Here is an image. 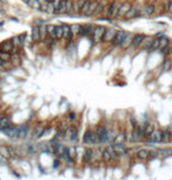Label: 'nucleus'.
I'll return each instance as SVG.
<instances>
[{
	"mask_svg": "<svg viewBox=\"0 0 172 180\" xmlns=\"http://www.w3.org/2000/svg\"><path fill=\"white\" fill-rule=\"evenodd\" d=\"M106 32V27L103 25H97L93 27V33H92V38L96 43H99L103 40V37Z\"/></svg>",
	"mask_w": 172,
	"mask_h": 180,
	"instance_id": "f257e3e1",
	"label": "nucleus"
},
{
	"mask_svg": "<svg viewBox=\"0 0 172 180\" xmlns=\"http://www.w3.org/2000/svg\"><path fill=\"white\" fill-rule=\"evenodd\" d=\"M84 142L85 144H98L99 142V135L97 132H93L91 130H87L84 134Z\"/></svg>",
	"mask_w": 172,
	"mask_h": 180,
	"instance_id": "f03ea898",
	"label": "nucleus"
},
{
	"mask_svg": "<svg viewBox=\"0 0 172 180\" xmlns=\"http://www.w3.org/2000/svg\"><path fill=\"white\" fill-rule=\"evenodd\" d=\"M127 31H123V30H120V31H117L116 35H114V38L112 40V45L113 46H120L122 45V43L124 41L125 37L127 35Z\"/></svg>",
	"mask_w": 172,
	"mask_h": 180,
	"instance_id": "7ed1b4c3",
	"label": "nucleus"
},
{
	"mask_svg": "<svg viewBox=\"0 0 172 180\" xmlns=\"http://www.w3.org/2000/svg\"><path fill=\"white\" fill-rule=\"evenodd\" d=\"M120 4L117 1V0H114V1L110 3L109 5V8H107V12H106V18H109V19L111 20V18H114L116 14H117V11L119 8Z\"/></svg>",
	"mask_w": 172,
	"mask_h": 180,
	"instance_id": "20e7f679",
	"label": "nucleus"
},
{
	"mask_svg": "<svg viewBox=\"0 0 172 180\" xmlns=\"http://www.w3.org/2000/svg\"><path fill=\"white\" fill-rule=\"evenodd\" d=\"M147 137H149V144H158L162 141V131L153 130Z\"/></svg>",
	"mask_w": 172,
	"mask_h": 180,
	"instance_id": "39448f33",
	"label": "nucleus"
},
{
	"mask_svg": "<svg viewBox=\"0 0 172 180\" xmlns=\"http://www.w3.org/2000/svg\"><path fill=\"white\" fill-rule=\"evenodd\" d=\"M131 7H132V6H131V3H129V1H126V3H124V4H120V6H119V8H118L117 14H116L114 18H124V15L127 13V11H129Z\"/></svg>",
	"mask_w": 172,
	"mask_h": 180,
	"instance_id": "423d86ee",
	"label": "nucleus"
},
{
	"mask_svg": "<svg viewBox=\"0 0 172 180\" xmlns=\"http://www.w3.org/2000/svg\"><path fill=\"white\" fill-rule=\"evenodd\" d=\"M144 38H145V34H143V33L133 34L132 43H131V46H130V47H133V48H138V47H140V45H142Z\"/></svg>",
	"mask_w": 172,
	"mask_h": 180,
	"instance_id": "0eeeda50",
	"label": "nucleus"
},
{
	"mask_svg": "<svg viewBox=\"0 0 172 180\" xmlns=\"http://www.w3.org/2000/svg\"><path fill=\"white\" fill-rule=\"evenodd\" d=\"M61 26H63V38H65L68 43H71L72 39H73V33H72V30H71V25L64 24Z\"/></svg>",
	"mask_w": 172,
	"mask_h": 180,
	"instance_id": "6e6552de",
	"label": "nucleus"
},
{
	"mask_svg": "<svg viewBox=\"0 0 172 180\" xmlns=\"http://www.w3.org/2000/svg\"><path fill=\"white\" fill-rule=\"evenodd\" d=\"M14 48H15V46H14L12 39L6 40V41H4L1 45H0V49H1V51H5V52H8V53H13Z\"/></svg>",
	"mask_w": 172,
	"mask_h": 180,
	"instance_id": "1a4fd4ad",
	"label": "nucleus"
},
{
	"mask_svg": "<svg viewBox=\"0 0 172 180\" xmlns=\"http://www.w3.org/2000/svg\"><path fill=\"white\" fill-rule=\"evenodd\" d=\"M139 15H140V12L138 11V8H137V7H131L127 11V13L124 15V19L125 20H131V19H134V18H137V16H139Z\"/></svg>",
	"mask_w": 172,
	"mask_h": 180,
	"instance_id": "9d476101",
	"label": "nucleus"
},
{
	"mask_svg": "<svg viewBox=\"0 0 172 180\" xmlns=\"http://www.w3.org/2000/svg\"><path fill=\"white\" fill-rule=\"evenodd\" d=\"M117 31L113 30V28H106V32L104 34V37H103V40L101 41H104V43H109V41H112L113 38H114V35H116Z\"/></svg>",
	"mask_w": 172,
	"mask_h": 180,
	"instance_id": "9b49d317",
	"label": "nucleus"
},
{
	"mask_svg": "<svg viewBox=\"0 0 172 180\" xmlns=\"http://www.w3.org/2000/svg\"><path fill=\"white\" fill-rule=\"evenodd\" d=\"M99 135V142L100 144H106V142H109L110 141V139H111V132L107 130V128H105L104 131H103L100 134H98Z\"/></svg>",
	"mask_w": 172,
	"mask_h": 180,
	"instance_id": "f8f14e48",
	"label": "nucleus"
},
{
	"mask_svg": "<svg viewBox=\"0 0 172 180\" xmlns=\"http://www.w3.org/2000/svg\"><path fill=\"white\" fill-rule=\"evenodd\" d=\"M32 40L34 43H38L41 40V35H40V27L38 25H34L32 27Z\"/></svg>",
	"mask_w": 172,
	"mask_h": 180,
	"instance_id": "ddd939ff",
	"label": "nucleus"
},
{
	"mask_svg": "<svg viewBox=\"0 0 172 180\" xmlns=\"http://www.w3.org/2000/svg\"><path fill=\"white\" fill-rule=\"evenodd\" d=\"M8 138H18V128L14 127V126H8L7 128L3 131Z\"/></svg>",
	"mask_w": 172,
	"mask_h": 180,
	"instance_id": "4468645a",
	"label": "nucleus"
},
{
	"mask_svg": "<svg viewBox=\"0 0 172 180\" xmlns=\"http://www.w3.org/2000/svg\"><path fill=\"white\" fill-rule=\"evenodd\" d=\"M18 138L20 139H24L27 137L28 134V126L27 125H21V126H18Z\"/></svg>",
	"mask_w": 172,
	"mask_h": 180,
	"instance_id": "2eb2a0df",
	"label": "nucleus"
},
{
	"mask_svg": "<svg viewBox=\"0 0 172 180\" xmlns=\"http://www.w3.org/2000/svg\"><path fill=\"white\" fill-rule=\"evenodd\" d=\"M11 126V118L10 117H0V131H4Z\"/></svg>",
	"mask_w": 172,
	"mask_h": 180,
	"instance_id": "dca6fc26",
	"label": "nucleus"
},
{
	"mask_svg": "<svg viewBox=\"0 0 172 180\" xmlns=\"http://www.w3.org/2000/svg\"><path fill=\"white\" fill-rule=\"evenodd\" d=\"M113 147H114V150H116V152L119 154V155H123V154H126L127 152H129V150H127V147L126 146H124V144H113Z\"/></svg>",
	"mask_w": 172,
	"mask_h": 180,
	"instance_id": "f3484780",
	"label": "nucleus"
},
{
	"mask_svg": "<svg viewBox=\"0 0 172 180\" xmlns=\"http://www.w3.org/2000/svg\"><path fill=\"white\" fill-rule=\"evenodd\" d=\"M132 38H133V34L132 33H127V35L125 37V39H124V41L122 43V45H120V47H123V48H125V49H127L130 46H131V43H132Z\"/></svg>",
	"mask_w": 172,
	"mask_h": 180,
	"instance_id": "a211bd4d",
	"label": "nucleus"
},
{
	"mask_svg": "<svg viewBox=\"0 0 172 180\" xmlns=\"http://www.w3.org/2000/svg\"><path fill=\"white\" fill-rule=\"evenodd\" d=\"M126 140V133L125 132H120L118 133L114 138H113V144L116 145V144H124Z\"/></svg>",
	"mask_w": 172,
	"mask_h": 180,
	"instance_id": "6ab92c4d",
	"label": "nucleus"
},
{
	"mask_svg": "<svg viewBox=\"0 0 172 180\" xmlns=\"http://www.w3.org/2000/svg\"><path fill=\"white\" fill-rule=\"evenodd\" d=\"M98 1H99V0H92V1H91L87 12L85 13L86 16H93V13H94V11H96V7H97V5H98Z\"/></svg>",
	"mask_w": 172,
	"mask_h": 180,
	"instance_id": "aec40b11",
	"label": "nucleus"
},
{
	"mask_svg": "<svg viewBox=\"0 0 172 180\" xmlns=\"http://www.w3.org/2000/svg\"><path fill=\"white\" fill-rule=\"evenodd\" d=\"M105 5H106V1H105V0H100V1H98V5H97V7H96V11H94L93 15H99V14H101L103 11H104V8H105Z\"/></svg>",
	"mask_w": 172,
	"mask_h": 180,
	"instance_id": "412c9836",
	"label": "nucleus"
},
{
	"mask_svg": "<svg viewBox=\"0 0 172 180\" xmlns=\"http://www.w3.org/2000/svg\"><path fill=\"white\" fill-rule=\"evenodd\" d=\"M159 41H160V38H153L150 47H149V52H154V51H157L159 48Z\"/></svg>",
	"mask_w": 172,
	"mask_h": 180,
	"instance_id": "4be33fe9",
	"label": "nucleus"
},
{
	"mask_svg": "<svg viewBox=\"0 0 172 180\" xmlns=\"http://www.w3.org/2000/svg\"><path fill=\"white\" fill-rule=\"evenodd\" d=\"M44 132H45V128L43 127V126H37L36 127V130H34V132H33V139H38L39 137H41V135H44Z\"/></svg>",
	"mask_w": 172,
	"mask_h": 180,
	"instance_id": "5701e85b",
	"label": "nucleus"
},
{
	"mask_svg": "<svg viewBox=\"0 0 172 180\" xmlns=\"http://www.w3.org/2000/svg\"><path fill=\"white\" fill-rule=\"evenodd\" d=\"M170 46V40H169V38L167 37H163L160 38V41H159V51H162L163 48H166V47H169Z\"/></svg>",
	"mask_w": 172,
	"mask_h": 180,
	"instance_id": "b1692460",
	"label": "nucleus"
},
{
	"mask_svg": "<svg viewBox=\"0 0 172 180\" xmlns=\"http://www.w3.org/2000/svg\"><path fill=\"white\" fill-rule=\"evenodd\" d=\"M93 153H94V151L92 148H86L85 150V153H84V161H85V163H90Z\"/></svg>",
	"mask_w": 172,
	"mask_h": 180,
	"instance_id": "393cba45",
	"label": "nucleus"
},
{
	"mask_svg": "<svg viewBox=\"0 0 172 180\" xmlns=\"http://www.w3.org/2000/svg\"><path fill=\"white\" fill-rule=\"evenodd\" d=\"M152 40H153V38L152 37H149V35H145V38H144V40H143V43H142V47L144 48V49H149V47H150V45H151V43H152Z\"/></svg>",
	"mask_w": 172,
	"mask_h": 180,
	"instance_id": "a878e982",
	"label": "nucleus"
},
{
	"mask_svg": "<svg viewBox=\"0 0 172 180\" xmlns=\"http://www.w3.org/2000/svg\"><path fill=\"white\" fill-rule=\"evenodd\" d=\"M171 132H170V130L167 128V130H164V131H162V141H164V142H167V141H170L171 140Z\"/></svg>",
	"mask_w": 172,
	"mask_h": 180,
	"instance_id": "bb28decb",
	"label": "nucleus"
},
{
	"mask_svg": "<svg viewBox=\"0 0 172 180\" xmlns=\"http://www.w3.org/2000/svg\"><path fill=\"white\" fill-rule=\"evenodd\" d=\"M158 154L163 158H166V157L172 155V150L171 148H162V150H158Z\"/></svg>",
	"mask_w": 172,
	"mask_h": 180,
	"instance_id": "cd10ccee",
	"label": "nucleus"
},
{
	"mask_svg": "<svg viewBox=\"0 0 172 180\" xmlns=\"http://www.w3.org/2000/svg\"><path fill=\"white\" fill-rule=\"evenodd\" d=\"M54 38L57 40H60L63 38V26H56V28H54Z\"/></svg>",
	"mask_w": 172,
	"mask_h": 180,
	"instance_id": "c85d7f7f",
	"label": "nucleus"
},
{
	"mask_svg": "<svg viewBox=\"0 0 172 180\" xmlns=\"http://www.w3.org/2000/svg\"><path fill=\"white\" fill-rule=\"evenodd\" d=\"M137 157H138L139 159H142V160H146L147 158H149V151L147 150H139L138 151V153H137Z\"/></svg>",
	"mask_w": 172,
	"mask_h": 180,
	"instance_id": "c756f323",
	"label": "nucleus"
},
{
	"mask_svg": "<svg viewBox=\"0 0 172 180\" xmlns=\"http://www.w3.org/2000/svg\"><path fill=\"white\" fill-rule=\"evenodd\" d=\"M154 13V5L153 4H149L145 6V10H144V14L145 15H152Z\"/></svg>",
	"mask_w": 172,
	"mask_h": 180,
	"instance_id": "7c9ffc66",
	"label": "nucleus"
},
{
	"mask_svg": "<svg viewBox=\"0 0 172 180\" xmlns=\"http://www.w3.org/2000/svg\"><path fill=\"white\" fill-rule=\"evenodd\" d=\"M54 28L56 26L50 24V25H46V30H47V35L50 38H54Z\"/></svg>",
	"mask_w": 172,
	"mask_h": 180,
	"instance_id": "2f4dec72",
	"label": "nucleus"
},
{
	"mask_svg": "<svg viewBox=\"0 0 172 180\" xmlns=\"http://www.w3.org/2000/svg\"><path fill=\"white\" fill-rule=\"evenodd\" d=\"M0 58H3L6 61H10L12 59V53H8V52H5V51L0 49Z\"/></svg>",
	"mask_w": 172,
	"mask_h": 180,
	"instance_id": "473e14b6",
	"label": "nucleus"
},
{
	"mask_svg": "<svg viewBox=\"0 0 172 180\" xmlns=\"http://www.w3.org/2000/svg\"><path fill=\"white\" fill-rule=\"evenodd\" d=\"M103 159H104L106 163H109V161H111L112 160V157H111V154H110V152H109V150H107V147L103 151Z\"/></svg>",
	"mask_w": 172,
	"mask_h": 180,
	"instance_id": "72a5a7b5",
	"label": "nucleus"
},
{
	"mask_svg": "<svg viewBox=\"0 0 172 180\" xmlns=\"http://www.w3.org/2000/svg\"><path fill=\"white\" fill-rule=\"evenodd\" d=\"M73 12V0H66V13Z\"/></svg>",
	"mask_w": 172,
	"mask_h": 180,
	"instance_id": "f704fd0d",
	"label": "nucleus"
},
{
	"mask_svg": "<svg viewBox=\"0 0 172 180\" xmlns=\"http://www.w3.org/2000/svg\"><path fill=\"white\" fill-rule=\"evenodd\" d=\"M91 1H92V0H85V3H84V5H83V7H81V10H80V13H83V14H85L86 12H87V10H89V6H90V4H91Z\"/></svg>",
	"mask_w": 172,
	"mask_h": 180,
	"instance_id": "c9c22d12",
	"label": "nucleus"
},
{
	"mask_svg": "<svg viewBox=\"0 0 172 180\" xmlns=\"http://www.w3.org/2000/svg\"><path fill=\"white\" fill-rule=\"evenodd\" d=\"M107 150H109V152H110V154H111L112 159H118V158H119V154L116 152V150H114V147H113V145L109 146V147H107Z\"/></svg>",
	"mask_w": 172,
	"mask_h": 180,
	"instance_id": "e433bc0d",
	"label": "nucleus"
},
{
	"mask_svg": "<svg viewBox=\"0 0 172 180\" xmlns=\"http://www.w3.org/2000/svg\"><path fill=\"white\" fill-rule=\"evenodd\" d=\"M58 13H59V14L66 13V0H61L60 6H59V10H58Z\"/></svg>",
	"mask_w": 172,
	"mask_h": 180,
	"instance_id": "4c0bfd02",
	"label": "nucleus"
},
{
	"mask_svg": "<svg viewBox=\"0 0 172 180\" xmlns=\"http://www.w3.org/2000/svg\"><path fill=\"white\" fill-rule=\"evenodd\" d=\"M60 3H61V0H51V4H52L53 7H54V13H58V10H59V6H60Z\"/></svg>",
	"mask_w": 172,
	"mask_h": 180,
	"instance_id": "58836bf2",
	"label": "nucleus"
},
{
	"mask_svg": "<svg viewBox=\"0 0 172 180\" xmlns=\"http://www.w3.org/2000/svg\"><path fill=\"white\" fill-rule=\"evenodd\" d=\"M70 132H71V140L72 141H76L77 139H78V132H77V130L74 128V127H71L70 128Z\"/></svg>",
	"mask_w": 172,
	"mask_h": 180,
	"instance_id": "ea45409f",
	"label": "nucleus"
},
{
	"mask_svg": "<svg viewBox=\"0 0 172 180\" xmlns=\"http://www.w3.org/2000/svg\"><path fill=\"white\" fill-rule=\"evenodd\" d=\"M40 27V35H41V40L46 38L47 35V30H46V25H43V26H39Z\"/></svg>",
	"mask_w": 172,
	"mask_h": 180,
	"instance_id": "a19ab883",
	"label": "nucleus"
},
{
	"mask_svg": "<svg viewBox=\"0 0 172 180\" xmlns=\"http://www.w3.org/2000/svg\"><path fill=\"white\" fill-rule=\"evenodd\" d=\"M153 130H154V127H153L152 124H146L145 125V133H146V135H149Z\"/></svg>",
	"mask_w": 172,
	"mask_h": 180,
	"instance_id": "79ce46f5",
	"label": "nucleus"
},
{
	"mask_svg": "<svg viewBox=\"0 0 172 180\" xmlns=\"http://www.w3.org/2000/svg\"><path fill=\"white\" fill-rule=\"evenodd\" d=\"M67 153H68V155H70V157L74 158L76 157V148L74 147H68L67 148Z\"/></svg>",
	"mask_w": 172,
	"mask_h": 180,
	"instance_id": "37998d69",
	"label": "nucleus"
},
{
	"mask_svg": "<svg viewBox=\"0 0 172 180\" xmlns=\"http://www.w3.org/2000/svg\"><path fill=\"white\" fill-rule=\"evenodd\" d=\"M158 155V150H151L149 151V158H156Z\"/></svg>",
	"mask_w": 172,
	"mask_h": 180,
	"instance_id": "c03bdc74",
	"label": "nucleus"
},
{
	"mask_svg": "<svg viewBox=\"0 0 172 180\" xmlns=\"http://www.w3.org/2000/svg\"><path fill=\"white\" fill-rule=\"evenodd\" d=\"M163 67H164V69H165V71L170 69V67H171V63H170V61H165V63H164V66H163Z\"/></svg>",
	"mask_w": 172,
	"mask_h": 180,
	"instance_id": "a18cd8bd",
	"label": "nucleus"
},
{
	"mask_svg": "<svg viewBox=\"0 0 172 180\" xmlns=\"http://www.w3.org/2000/svg\"><path fill=\"white\" fill-rule=\"evenodd\" d=\"M130 120H131V124L133 125V127H137V126H138V124H137V120L133 117H130Z\"/></svg>",
	"mask_w": 172,
	"mask_h": 180,
	"instance_id": "49530a36",
	"label": "nucleus"
},
{
	"mask_svg": "<svg viewBox=\"0 0 172 180\" xmlns=\"http://www.w3.org/2000/svg\"><path fill=\"white\" fill-rule=\"evenodd\" d=\"M167 11L172 13V0H169V3H167Z\"/></svg>",
	"mask_w": 172,
	"mask_h": 180,
	"instance_id": "de8ad7c7",
	"label": "nucleus"
},
{
	"mask_svg": "<svg viewBox=\"0 0 172 180\" xmlns=\"http://www.w3.org/2000/svg\"><path fill=\"white\" fill-rule=\"evenodd\" d=\"M169 53L172 54V44H170V46H169Z\"/></svg>",
	"mask_w": 172,
	"mask_h": 180,
	"instance_id": "09e8293b",
	"label": "nucleus"
},
{
	"mask_svg": "<svg viewBox=\"0 0 172 180\" xmlns=\"http://www.w3.org/2000/svg\"><path fill=\"white\" fill-rule=\"evenodd\" d=\"M74 115H76V114H74V113H71V114H70V119H71V120H73V119H74V118H76V117H74Z\"/></svg>",
	"mask_w": 172,
	"mask_h": 180,
	"instance_id": "8fccbe9b",
	"label": "nucleus"
},
{
	"mask_svg": "<svg viewBox=\"0 0 172 180\" xmlns=\"http://www.w3.org/2000/svg\"><path fill=\"white\" fill-rule=\"evenodd\" d=\"M57 166H59V161H54V168H57Z\"/></svg>",
	"mask_w": 172,
	"mask_h": 180,
	"instance_id": "3c124183",
	"label": "nucleus"
}]
</instances>
